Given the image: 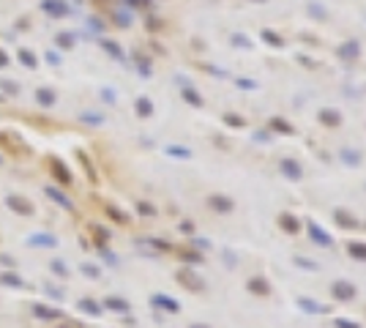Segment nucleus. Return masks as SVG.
Segmentation results:
<instances>
[{
  "mask_svg": "<svg viewBox=\"0 0 366 328\" xmlns=\"http://www.w3.org/2000/svg\"><path fill=\"white\" fill-rule=\"evenodd\" d=\"M175 279H178V285L183 287V290H189V293H202V290H205V282H202L192 268H180Z\"/></svg>",
  "mask_w": 366,
  "mask_h": 328,
  "instance_id": "nucleus-1",
  "label": "nucleus"
},
{
  "mask_svg": "<svg viewBox=\"0 0 366 328\" xmlns=\"http://www.w3.org/2000/svg\"><path fill=\"white\" fill-rule=\"evenodd\" d=\"M6 208L14 211L17 216H33L36 213V205L30 203L28 197H22V194H8L6 197Z\"/></svg>",
  "mask_w": 366,
  "mask_h": 328,
  "instance_id": "nucleus-2",
  "label": "nucleus"
},
{
  "mask_svg": "<svg viewBox=\"0 0 366 328\" xmlns=\"http://www.w3.org/2000/svg\"><path fill=\"white\" fill-rule=\"evenodd\" d=\"M331 295L336 301H345L347 304V301H352L355 295H358V287L352 285V282H347V279H336L331 285Z\"/></svg>",
  "mask_w": 366,
  "mask_h": 328,
  "instance_id": "nucleus-3",
  "label": "nucleus"
},
{
  "mask_svg": "<svg viewBox=\"0 0 366 328\" xmlns=\"http://www.w3.org/2000/svg\"><path fill=\"white\" fill-rule=\"evenodd\" d=\"M49 173H52V178H55L60 186H71V173H69V167L63 164L60 159H55V156H49Z\"/></svg>",
  "mask_w": 366,
  "mask_h": 328,
  "instance_id": "nucleus-4",
  "label": "nucleus"
},
{
  "mask_svg": "<svg viewBox=\"0 0 366 328\" xmlns=\"http://www.w3.org/2000/svg\"><path fill=\"white\" fill-rule=\"evenodd\" d=\"M208 208L213 211V213H221V216H227V213H232L235 203L230 200L227 194H211V197H208Z\"/></svg>",
  "mask_w": 366,
  "mask_h": 328,
  "instance_id": "nucleus-5",
  "label": "nucleus"
},
{
  "mask_svg": "<svg viewBox=\"0 0 366 328\" xmlns=\"http://www.w3.org/2000/svg\"><path fill=\"white\" fill-rule=\"evenodd\" d=\"M44 194H47L55 205H60L63 211H71V213L77 211V208H74V203L69 200V194H66V192H60L58 186H44Z\"/></svg>",
  "mask_w": 366,
  "mask_h": 328,
  "instance_id": "nucleus-6",
  "label": "nucleus"
},
{
  "mask_svg": "<svg viewBox=\"0 0 366 328\" xmlns=\"http://www.w3.org/2000/svg\"><path fill=\"white\" fill-rule=\"evenodd\" d=\"M306 230H309V238H311V244H317V246H323V249H328V246H333V238L328 235V232L320 227L317 222H309L306 224Z\"/></svg>",
  "mask_w": 366,
  "mask_h": 328,
  "instance_id": "nucleus-7",
  "label": "nucleus"
},
{
  "mask_svg": "<svg viewBox=\"0 0 366 328\" xmlns=\"http://www.w3.org/2000/svg\"><path fill=\"white\" fill-rule=\"evenodd\" d=\"M151 307L161 309V312H170V314H178V312H180V304H178V301L170 298V295H164V293L151 295Z\"/></svg>",
  "mask_w": 366,
  "mask_h": 328,
  "instance_id": "nucleus-8",
  "label": "nucleus"
},
{
  "mask_svg": "<svg viewBox=\"0 0 366 328\" xmlns=\"http://www.w3.org/2000/svg\"><path fill=\"white\" fill-rule=\"evenodd\" d=\"M33 317L36 320H66V314L55 307H47V304H33Z\"/></svg>",
  "mask_w": 366,
  "mask_h": 328,
  "instance_id": "nucleus-9",
  "label": "nucleus"
},
{
  "mask_svg": "<svg viewBox=\"0 0 366 328\" xmlns=\"http://www.w3.org/2000/svg\"><path fill=\"white\" fill-rule=\"evenodd\" d=\"M246 287H249V293L257 295V298H268L270 295V285L265 276H251V279L246 282Z\"/></svg>",
  "mask_w": 366,
  "mask_h": 328,
  "instance_id": "nucleus-10",
  "label": "nucleus"
},
{
  "mask_svg": "<svg viewBox=\"0 0 366 328\" xmlns=\"http://www.w3.org/2000/svg\"><path fill=\"white\" fill-rule=\"evenodd\" d=\"M0 285H3V287H14V290H25V287H28V282L22 279L14 268H8V271L0 273Z\"/></svg>",
  "mask_w": 366,
  "mask_h": 328,
  "instance_id": "nucleus-11",
  "label": "nucleus"
},
{
  "mask_svg": "<svg viewBox=\"0 0 366 328\" xmlns=\"http://www.w3.org/2000/svg\"><path fill=\"white\" fill-rule=\"evenodd\" d=\"M333 222H336L339 227H345V230H358V219L352 216L350 211H345V208L333 211Z\"/></svg>",
  "mask_w": 366,
  "mask_h": 328,
  "instance_id": "nucleus-12",
  "label": "nucleus"
},
{
  "mask_svg": "<svg viewBox=\"0 0 366 328\" xmlns=\"http://www.w3.org/2000/svg\"><path fill=\"white\" fill-rule=\"evenodd\" d=\"M101 307L110 309V312H120V314H129V312H132V304H129L126 298H120V295H110V298H104Z\"/></svg>",
  "mask_w": 366,
  "mask_h": 328,
  "instance_id": "nucleus-13",
  "label": "nucleus"
},
{
  "mask_svg": "<svg viewBox=\"0 0 366 328\" xmlns=\"http://www.w3.org/2000/svg\"><path fill=\"white\" fill-rule=\"evenodd\" d=\"M298 309H301V312H306V314H325V312H328V307H323V304H317V301L306 298V295H301V298H298Z\"/></svg>",
  "mask_w": 366,
  "mask_h": 328,
  "instance_id": "nucleus-14",
  "label": "nucleus"
},
{
  "mask_svg": "<svg viewBox=\"0 0 366 328\" xmlns=\"http://www.w3.org/2000/svg\"><path fill=\"white\" fill-rule=\"evenodd\" d=\"M282 173H284V178H290V181H301V178H304V170H301V164H298V161H292V159H284V161H282Z\"/></svg>",
  "mask_w": 366,
  "mask_h": 328,
  "instance_id": "nucleus-15",
  "label": "nucleus"
},
{
  "mask_svg": "<svg viewBox=\"0 0 366 328\" xmlns=\"http://www.w3.org/2000/svg\"><path fill=\"white\" fill-rule=\"evenodd\" d=\"M279 227H282L287 235H295V232H301V222H298L292 213H282V216H279Z\"/></svg>",
  "mask_w": 366,
  "mask_h": 328,
  "instance_id": "nucleus-16",
  "label": "nucleus"
},
{
  "mask_svg": "<svg viewBox=\"0 0 366 328\" xmlns=\"http://www.w3.org/2000/svg\"><path fill=\"white\" fill-rule=\"evenodd\" d=\"M178 257L183 260V263H189V266H200V263H205V254H200L197 249H180Z\"/></svg>",
  "mask_w": 366,
  "mask_h": 328,
  "instance_id": "nucleus-17",
  "label": "nucleus"
},
{
  "mask_svg": "<svg viewBox=\"0 0 366 328\" xmlns=\"http://www.w3.org/2000/svg\"><path fill=\"white\" fill-rule=\"evenodd\" d=\"M28 244H30V246H47V249H55V246H58V238L49 235V232H44V235H30Z\"/></svg>",
  "mask_w": 366,
  "mask_h": 328,
  "instance_id": "nucleus-18",
  "label": "nucleus"
},
{
  "mask_svg": "<svg viewBox=\"0 0 366 328\" xmlns=\"http://www.w3.org/2000/svg\"><path fill=\"white\" fill-rule=\"evenodd\" d=\"M77 307H79V312H88V314H93V317H98V314L104 312V307L98 304V301H93V298H82Z\"/></svg>",
  "mask_w": 366,
  "mask_h": 328,
  "instance_id": "nucleus-19",
  "label": "nucleus"
},
{
  "mask_svg": "<svg viewBox=\"0 0 366 328\" xmlns=\"http://www.w3.org/2000/svg\"><path fill=\"white\" fill-rule=\"evenodd\" d=\"M90 232H93V238H96V244H98V249H101L107 241H110V235L112 232L107 230V227H101V224H90Z\"/></svg>",
  "mask_w": 366,
  "mask_h": 328,
  "instance_id": "nucleus-20",
  "label": "nucleus"
},
{
  "mask_svg": "<svg viewBox=\"0 0 366 328\" xmlns=\"http://www.w3.org/2000/svg\"><path fill=\"white\" fill-rule=\"evenodd\" d=\"M104 213H107L112 222H117V224H129V216H126V213L117 208V205H104Z\"/></svg>",
  "mask_w": 366,
  "mask_h": 328,
  "instance_id": "nucleus-21",
  "label": "nucleus"
},
{
  "mask_svg": "<svg viewBox=\"0 0 366 328\" xmlns=\"http://www.w3.org/2000/svg\"><path fill=\"white\" fill-rule=\"evenodd\" d=\"M320 123H323V126H331V129H333V126L342 123V115H339V112H333V110H323V112H320Z\"/></svg>",
  "mask_w": 366,
  "mask_h": 328,
  "instance_id": "nucleus-22",
  "label": "nucleus"
},
{
  "mask_svg": "<svg viewBox=\"0 0 366 328\" xmlns=\"http://www.w3.org/2000/svg\"><path fill=\"white\" fill-rule=\"evenodd\" d=\"M347 251H350L352 260H364L366 263V244H358V241H352L350 246H347Z\"/></svg>",
  "mask_w": 366,
  "mask_h": 328,
  "instance_id": "nucleus-23",
  "label": "nucleus"
},
{
  "mask_svg": "<svg viewBox=\"0 0 366 328\" xmlns=\"http://www.w3.org/2000/svg\"><path fill=\"white\" fill-rule=\"evenodd\" d=\"M49 268H52V273H55L58 279H66V276H69V266H66L63 260H52V263H49Z\"/></svg>",
  "mask_w": 366,
  "mask_h": 328,
  "instance_id": "nucleus-24",
  "label": "nucleus"
},
{
  "mask_svg": "<svg viewBox=\"0 0 366 328\" xmlns=\"http://www.w3.org/2000/svg\"><path fill=\"white\" fill-rule=\"evenodd\" d=\"M137 213H139V216H148V219H151V216H156L159 211H156V205L145 203V200H139V203H137Z\"/></svg>",
  "mask_w": 366,
  "mask_h": 328,
  "instance_id": "nucleus-25",
  "label": "nucleus"
},
{
  "mask_svg": "<svg viewBox=\"0 0 366 328\" xmlns=\"http://www.w3.org/2000/svg\"><path fill=\"white\" fill-rule=\"evenodd\" d=\"M342 159H345L347 167H358V164H361V156L355 154V151H350V148H345V151H342Z\"/></svg>",
  "mask_w": 366,
  "mask_h": 328,
  "instance_id": "nucleus-26",
  "label": "nucleus"
},
{
  "mask_svg": "<svg viewBox=\"0 0 366 328\" xmlns=\"http://www.w3.org/2000/svg\"><path fill=\"white\" fill-rule=\"evenodd\" d=\"M79 156V161H82V167H85V173H88V178H90V183H96L98 181V175H96V170H93V164H90V159L85 154H77Z\"/></svg>",
  "mask_w": 366,
  "mask_h": 328,
  "instance_id": "nucleus-27",
  "label": "nucleus"
},
{
  "mask_svg": "<svg viewBox=\"0 0 366 328\" xmlns=\"http://www.w3.org/2000/svg\"><path fill=\"white\" fill-rule=\"evenodd\" d=\"M82 273L88 279H98V276H101V268L93 266V263H82Z\"/></svg>",
  "mask_w": 366,
  "mask_h": 328,
  "instance_id": "nucleus-28",
  "label": "nucleus"
},
{
  "mask_svg": "<svg viewBox=\"0 0 366 328\" xmlns=\"http://www.w3.org/2000/svg\"><path fill=\"white\" fill-rule=\"evenodd\" d=\"M270 129H276V132H282V134H292V126H287L282 118H273V120H270Z\"/></svg>",
  "mask_w": 366,
  "mask_h": 328,
  "instance_id": "nucleus-29",
  "label": "nucleus"
},
{
  "mask_svg": "<svg viewBox=\"0 0 366 328\" xmlns=\"http://www.w3.org/2000/svg\"><path fill=\"white\" fill-rule=\"evenodd\" d=\"M292 263L295 266H301V268H306V271H317V263H311V260H306V257H292Z\"/></svg>",
  "mask_w": 366,
  "mask_h": 328,
  "instance_id": "nucleus-30",
  "label": "nucleus"
},
{
  "mask_svg": "<svg viewBox=\"0 0 366 328\" xmlns=\"http://www.w3.org/2000/svg\"><path fill=\"white\" fill-rule=\"evenodd\" d=\"M333 328H361L358 323H352V320H347V317H336L333 320Z\"/></svg>",
  "mask_w": 366,
  "mask_h": 328,
  "instance_id": "nucleus-31",
  "label": "nucleus"
},
{
  "mask_svg": "<svg viewBox=\"0 0 366 328\" xmlns=\"http://www.w3.org/2000/svg\"><path fill=\"white\" fill-rule=\"evenodd\" d=\"M355 52H358V47H355V44H347V47H342V52H339V55H342V58H347V60H350V58L355 55Z\"/></svg>",
  "mask_w": 366,
  "mask_h": 328,
  "instance_id": "nucleus-32",
  "label": "nucleus"
},
{
  "mask_svg": "<svg viewBox=\"0 0 366 328\" xmlns=\"http://www.w3.org/2000/svg\"><path fill=\"white\" fill-rule=\"evenodd\" d=\"M137 112H139V115H151V104H148V98H142V101L137 104Z\"/></svg>",
  "mask_w": 366,
  "mask_h": 328,
  "instance_id": "nucleus-33",
  "label": "nucleus"
},
{
  "mask_svg": "<svg viewBox=\"0 0 366 328\" xmlns=\"http://www.w3.org/2000/svg\"><path fill=\"white\" fill-rule=\"evenodd\" d=\"M0 263H3L6 268H14V266H17V260H14V257H8V254H0Z\"/></svg>",
  "mask_w": 366,
  "mask_h": 328,
  "instance_id": "nucleus-34",
  "label": "nucleus"
},
{
  "mask_svg": "<svg viewBox=\"0 0 366 328\" xmlns=\"http://www.w3.org/2000/svg\"><path fill=\"white\" fill-rule=\"evenodd\" d=\"M180 232H186V235H194V224H192V222H180Z\"/></svg>",
  "mask_w": 366,
  "mask_h": 328,
  "instance_id": "nucleus-35",
  "label": "nucleus"
},
{
  "mask_svg": "<svg viewBox=\"0 0 366 328\" xmlns=\"http://www.w3.org/2000/svg\"><path fill=\"white\" fill-rule=\"evenodd\" d=\"M194 246H197V249H211V241H202V238H194Z\"/></svg>",
  "mask_w": 366,
  "mask_h": 328,
  "instance_id": "nucleus-36",
  "label": "nucleus"
},
{
  "mask_svg": "<svg viewBox=\"0 0 366 328\" xmlns=\"http://www.w3.org/2000/svg\"><path fill=\"white\" fill-rule=\"evenodd\" d=\"M227 123L230 126H243V120L238 118V115H227Z\"/></svg>",
  "mask_w": 366,
  "mask_h": 328,
  "instance_id": "nucleus-37",
  "label": "nucleus"
},
{
  "mask_svg": "<svg viewBox=\"0 0 366 328\" xmlns=\"http://www.w3.org/2000/svg\"><path fill=\"white\" fill-rule=\"evenodd\" d=\"M186 98L192 101V104H202V101H200V96H197V93H192V91H186Z\"/></svg>",
  "mask_w": 366,
  "mask_h": 328,
  "instance_id": "nucleus-38",
  "label": "nucleus"
},
{
  "mask_svg": "<svg viewBox=\"0 0 366 328\" xmlns=\"http://www.w3.org/2000/svg\"><path fill=\"white\" fill-rule=\"evenodd\" d=\"M170 154H173V156H183V159H189V151H180V148H170Z\"/></svg>",
  "mask_w": 366,
  "mask_h": 328,
  "instance_id": "nucleus-39",
  "label": "nucleus"
},
{
  "mask_svg": "<svg viewBox=\"0 0 366 328\" xmlns=\"http://www.w3.org/2000/svg\"><path fill=\"white\" fill-rule=\"evenodd\" d=\"M47 290H49V293H52V295H55V298H60V290H58V287H52V285H47Z\"/></svg>",
  "mask_w": 366,
  "mask_h": 328,
  "instance_id": "nucleus-40",
  "label": "nucleus"
},
{
  "mask_svg": "<svg viewBox=\"0 0 366 328\" xmlns=\"http://www.w3.org/2000/svg\"><path fill=\"white\" fill-rule=\"evenodd\" d=\"M189 328H211V326H205V323H192Z\"/></svg>",
  "mask_w": 366,
  "mask_h": 328,
  "instance_id": "nucleus-41",
  "label": "nucleus"
},
{
  "mask_svg": "<svg viewBox=\"0 0 366 328\" xmlns=\"http://www.w3.org/2000/svg\"><path fill=\"white\" fill-rule=\"evenodd\" d=\"M58 328H71V326H69V323H66V320H63V323H60V326H58Z\"/></svg>",
  "mask_w": 366,
  "mask_h": 328,
  "instance_id": "nucleus-42",
  "label": "nucleus"
},
{
  "mask_svg": "<svg viewBox=\"0 0 366 328\" xmlns=\"http://www.w3.org/2000/svg\"><path fill=\"white\" fill-rule=\"evenodd\" d=\"M0 164H3V159H0Z\"/></svg>",
  "mask_w": 366,
  "mask_h": 328,
  "instance_id": "nucleus-43",
  "label": "nucleus"
}]
</instances>
